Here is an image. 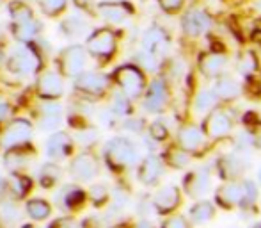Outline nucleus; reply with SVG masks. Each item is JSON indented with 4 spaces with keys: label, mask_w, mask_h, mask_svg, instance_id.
I'll return each instance as SVG.
<instances>
[{
    "label": "nucleus",
    "mask_w": 261,
    "mask_h": 228,
    "mask_svg": "<svg viewBox=\"0 0 261 228\" xmlns=\"http://www.w3.org/2000/svg\"><path fill=\"white\" fill-rule=\"evenodd\" d=\"M114 80L119 86L121 93L126 95L130 100H137L146 91V77L141 68L134 64L119 66L114 73Z\"/></svg>",
    "instance_id": "nucleus-1"
},
{
    "label": "nucleus",
    "mask_w": 261,
    "mask_h": 228,
    "mask_svg": "<svg viewBox=\"0 0 261 228\" xmlns=\"http://www.w3.org/2000/svg\"><path fill=\"white\" fill-rule=\"evenodd\" d=\"M105 159L114 170H124L137 161V150L134 143L124 138H114L105 146Z\"/></svg>",
    "instance_id": "nucleus-2"
},
{
    "label": "nucleus",
    "mask_w": 261,
    "mask_h": 228,
    "mask_svg": "<svg viewBox=\"0 0 261 228\" xmlns=\"http://www.w3.org/2000/svg\"><path fill=\"white\" fill-rule=\"evenodd\" d=\"M11 16H13V36L21 43L31 41L38 32L39 25L34 20V14L25 4L16 2L11 6Z\"/></svg>",
    "instance_id": "nucleus-3"
},
{
    "label": "nucleus",
    "mask_w": 261,
    "mask_h": 228,
    "mask_svg": "<svg viewBox=\"0 0 261 228\" xmlns=\"http://www.w3.org/2000/svg\"><path fill=\"white\" fill-rule=\"evenodd\" d=\"M39 56L34 49H31L29 45H20L13 50V54L7 59V68H9L11 73L14 75H31V73L38 72L39 68Z\"/></svg>",
    "instance_id": "nucleus-4"
},
{
    "label": "nucleus",
    "mask_w": 261,
    "mask_h": 228,
    "mask_svg": "<svg viewBox=\"0 0 261 228\" xmlns=\"http://www.w3.org/2000/svg\"><path fill=\"white\" fill-rule=\"evenodd\" d=\"M201 128L204 130L206 138L217 141V139L229 138L231 132H233V128H234V123H233V118H231L226 111H222V109H215V111L206 114V118H204Z\"/></svg>",
    "instance_id": "nucleus-5"
},
{
    "label": "nucleus",
    "mask_w": 261,
    "mask_h": 228,
    "mask_svg": "<svg viewBox=\"0 0 261 228\" xmlns=\"http://www.w3.org/2000/svg\"><path fill=\"white\" fill-rule=\"evenodd\" d=\"M87 52L94 57L110 59L116 52V34L110 29H98L87 39Z\"/></svg>",
    "instance_id": "nucleus-6"
},
{
    "label": "nucleus",
    "mask_w": 261,
    "mask_h": 228,
    "mask_svg": "<svg viewBox=\"0 0 261 228\" xmlns=\"http://www.w3.org/2000/svg\"><path fill=\"white\" fill-rule=\"evenodd\" d=\"M210 186H212V173L206 166L189 171L183 178V189L194 200L203 198L210 191Z\"/></svg>",
    "instance_id": "nucleus-7"
},
{
    "label": "nucleus",
    "mask_w": 261,
    "mask_h": 228,
    "mask_svg": "<svg viewBox=\"0 0 261 228\" xmlns=\"http://www.w3.org/2000/svg\"><path fill=\"white\" fill-rule=\"evenodd\" d=\"M87 62V50L80 45H71L61 54V70L68 77L82 75Z\"/></svg>",
    "instance_id": "nucleus-8"
},
{
    "label": "nucleus",
    "mask_w": 261,
    "mask_h": 228,
    "mask_svg": "<svg viewBox=\"0 0 261 228\" xmlns=\"http://www.w3.org/2000/svg\"><path fill=\"white\" fill-rule=\"evenodd\" d=\"M169 105V87L164 79H155L144 95V109L149 112H164Z\"/></svg>",
    "instance_id": "nucleus-9"
},
{
    "label": "nucleus",
    "mask_w": 261,
    "mask_h": 228,
    "mask_svg": "<svg viewBox=\"0 0 261 228\" xmlns=\"http://www.w3.org/2000/svg\"><path fill=\"white\" fill-rule=\"evenodd\" d=\"M153 209L156 211V214L160 216H169L181 205V191L176 186H164L155 193L153 196Z\"/></svg>",
    "instance_id": "nucleus-10"
},
{
    "label": "nucleus",
    "mask_w": 261,
    "mask_h": 228,
    "mask_svg": "<svg viewBox=\"0 0 261 228\" xmlns=\"http://www.w3.org/2000/svg\"><path fill=\"white\" fill-rule=\"evenodd\" d=\"M181 27L187 36L197 38V36H203L210 31L212 18L203 9H189L181 18Z\"/></svg>",
    "instance_id": "nucleus-11"
},
{
    "label": "nucleus",
    "mask_w": 261,
    "mask_h": 228,
    "mask_svg": "<svg viewBox=\"0 0 261 228\" xmlns=\"http://www.w3.org/2000/svg\"><path fill=\"white\" fill-rule=\"evenodd\" d=\"M32 138V125L27 120H13L2 135V145L6 148H18V146L29 143Z\"/></svg>",
    "instance_id": "nucleus-12"
},
{
    "label": "nucleus",
    "mask_w": 261,
    "mask_h": 228,
    "mask_svg": "<svg viewBox=\"0 0 261 228\" xmlns=\"http://www.w3.org/2000/svg\"><path fill=\"white\" fill-rule=\"evenodd\" d=\"M204 145H206V134L197 125L194 123L183 125L178 130V146H181L189 153L199 152Z\"/></svg>",
    "instance_id": "nucleus-13"
},
{
    "label": "nucleus",
    "mask_w": 261,
    "mask_h": 228,
    "mask_svg": "<svg viewBox=\"0 0 261 228\" xmlns=\"http://www.w3.org/2000/svg\"><path fill=\"white\" fill-rule=\"evenodd\" d=\"M215 201L222 209L240 207L244 201V186L242 182H226L215 191Z\"/></svg>",
    "instance_id": "nucleus-14"
},
{
    "label": "nucleus",
    "mask_w": 261,
    "mask_h": 228,
    "mask_svg": "<svg viewBox=\"0 0 261 228\" xmlns=\"http://www.w3.org/2000/svg\"><path fill=\"white\" fill-rule=\"evenodd\" d=\"M215 166H217L219 175L222 176L224 180L233 182V180L240 178V176L244 175L247 164H245V159L242 155H237V153H227V155H222L219 161H217Z\"/></svg>",
    "instance_id": "nucleus-15"
},
{
    "label": "nucleus",
    "mask_w": 261,
    "mask_h": 228,
    "mask_svg": "<svg viewBox=\"0 0 261 228\" xmlns=\"http://www.w3.org/2000/svg\"><path fill=\"white\" fill-rule=\"evenodd\" d=\"M69 170H71L73 178H76L79 182H89L98 175V161L91 153H82L75 157Z\"/></svg>",
    "instance_id": "nucleus-16"
},
{
    "label": "nucleus",
    "mask_w": 261,
    "mask_h": 228,
    "mask_svg": "<svg viewBox=\"0 0 261 228\" xmlns=\"http://www.w3.org/2000/svg\"><path fill=\"white\" fill-rule=\"evenodd\" d=\"M64 91V84L57 72H43L38 79V95L46 100H55Z\"/></svg>",
    "instance_id": "nucleus-17"
},
{
    "label": "nucleus",
    "mask_w": 261,
    "mask_h": 228,
    "mask_svg": "<svg viewBox=\"0 0 261 228\" xmlns=\"http://www.w3.org/2000/svg\"><path fill=\"white\" fill-rule=\"evenodd\" d=\"M75 86H76V89L84 91V93H87V95H101V93H105L107 87H109V77L103 75V73L86 72L76 77Z\"/></svg>",
    "instance_id": "nucleus-18"
},
{
    "label": "nucleus",
    "mask_w": 261,
    "mask_h": 228,
    "mask_svg": "<svg viewBox=\"0 0 261 228\" xmlns=\"http://www.w3.org/2000/svg\"><path fill=\"white\" fill-rule=\"evenodd\" d=\"M227 66V59L220 52H206L199 57V72L208 79H219L224 75V70Z\"/></svg>",
    "instance_id": "nucleus-19"
},
{
    "label": "nucleus",
    "mask_w": 261,
    "mask_h": 228,
    "mask_svg": "<svg viewBox=\"0 0 261 228\" xmlns=\"http://www.w3.org/2000/svg\"><path fill=\"white\" fill-rule=\"evenodd\" d=\"M164 175V163L158 155H148L139 166V180L144 186H156Z\"/></svg>",
    "instance_id": "nucleus-20"
},
{
    "label": "nucleus",
    "mask_w": 261,
    "mask_h": 228,
    "mask_svg": "<svg viewBox=\"0 0 261 228\" xmlns=\"http://www.w3.org/2000/svg\"><path fill=\"white\" fill-rule=\"evenodd\" d=\"M142 47L155 56H164L169 49V36L162 27H151L142 38Z\"/></svg>",
    "instance_id": "nucleus-21"
},
{
    "label": "nucleus",
    "mask_w": 261,
    "mask_h": 228,
    "mask_svg": "<svg viewBox=\"0 0 261 228\" xmlns=\"http://www.w3.org/2000/svg\"><path fill=\"white\" fill-rule=\"evenodd\" d=\"M212 91L215 93V97L219 98V102H233V100H237L242 93L240 84L227 75H220L219 79H215Z\"/></svg>",
    "instance_id": "nucleus-22"
},
{
    "label": "nucleus",
    "mask_w": 261,
    "mask_h": 228,
    "mask_svg": "<svg viewBox=\"0 0 261 228\" xmlns=\"http://www.w3.org/2000/svg\"><path fill=\"white\" fill-rule=\"evenodd\" d=\"M71 150V138L66 132H55L46 141V155L52 161H62Z\"/></svg>",
    "instance_id": "nucleus-23"
},
{
    "label": "nucleus",
    "mask_w": 261,
    "mask_h": 228,
    "mask_svg": "<svg viewBox=\"0 0 261 228\" xmlns=\"http://www.w3.org/2000/svg\"><path fill=\"white\" fill-rule=\"evenodd\" d=\"M98 13L110 24H121L132 14V7L124 2H101L98 6Z\"/></svg>",
    "instance_id": "nucleus-24"
},
{
    "label": "nucleus",
    "mask_w": 261,
    "mask_h": 228,
    "mask_svg": "<svg viewBox=\"0 0 261 228\" xmlns=\"http://www.w3.org/2000/svg\"><path fill=\"white\" fill-rule=\"evenodd\" d=\"M62 118V109L57 102H48L41 107V116H39V127L41 130H54L59 127Z\"/></svg>",
    "instance_id": "nucleus-25"
},
{
    "label": "nucleus",
    "mask_w": 261,
    "mask_h": 228,
    "mask_svg": "<svg viewBox=\"0 0 261 228\" xmlns=\"http://www.w3.org/2000/svg\"><path fill=\"white\" fill-rule=\"evenodd\" d=\"M189 218L194 225H206L215 218V207H213L212 201L208 200H199L197 203L192 205L189 212Z\"/></svg>",
    "instance_id": "nucleus-26"
},
{
    "label": "nucleus",
    "mask_w": 261,
    "mask_h": 228,
    "mask_svg": "<svg viewBox=\"0 0 261 228\" xmlns=\"http://www.w3.org/2000/svg\"><path fill=\"white\" fill-rule=\"evenodd\" d=\"M20 209L14 201L0 200V228H14L20 223Z\"/></svg>",
    "instance_id": "nucleus-27"
},
{
    "label": "nucleus",
    "mask_w": 261,
    "mask_h": 228,
    "mask_svg": "<svg viewBox=\"0 0 261 228\" xmlns=\"http://www.w3.org/2000/svg\"><path fill=\"white\" fill-rule=\"evenodd\" d=\"M217 102L219 98L215 97L212 89H201L199 93L196 95V100H194V107H196V112L199 114H210L212 111H215Z\"/></svg>",
    "instance_id": "nucleus-28"
},
{
    "label": "nucleus",
    "mask_w": 261,
    "mask_h": 228,
    "mask_svg": "<svg viewBox=\"0 0 261 228\" xmlns=\"http://www.w3.org/2000/svg\"><path fill=\"white\" fill-rule=\"evenodd\" d=\"M165 161L174 170H185L190 163V153L187 150H183L181 146H172L165 153Z\"/></svg>",
    "instance_id": "nucleus-29"
},
{
    "label": "nucleus",
    "mask_w": 261,
    "mask_h": 228,
    "mask_svg": "<svg viewBox=\"0 0 261 228\" xmlns=\"http://www.w3.org/2000/svg\"><path fill=\"white\" fill-rule=\"evenodd\" d=\"M258 68H259V61H258V57H256V54L251 52V50H247V52H244L240 57H238L237 70L242 73V75L251 77L252 73L258 72Z\"/></svg>",
    "instance_id": "nucleus-30"
},
{
    "label": "nucleus",
    "mask_w": 261,
    "mask_h": 228,
    "mask_svg": "<svg viewBox=\"0 0 261 228\" xmlns=\"http://www.w3.org/2000/svg\"><path fill=\"white\" fill-rule=\"evenodd\" d=\"M50 203H46L45 200H39V198H34V200L27 201V214L31 216L32 219H38V221H43L50 216Z\"/></svg>",
    "instance_id": "nucleus-31"
},
{
    "label": "nucleus",
    "mask_w": 261,
    "mask_h": 228,
    "mask_svg": "<svg viewBox=\"0 0 261 228\" xmlns=\"http://www.w3.org/2000/svg\"><path fill=\"white\" fill-rule=\"evenodd\" d=\"M61 178V168L54 163H48V164H43L41 166V171H39V184L43 187H52L55 186V182Z\"/></svg>",
    "instance_id": "nucleus-32"
},
{
    "label": "nucleus",
    "mask_w": 261,
    "mask_h": 228,
    "mask_svg": "<svg viewBox=\"0 0 261 228\" xmlns=\"http://www.w3.org/2000/svg\"><path fill=\"white\" fill-rule=\"evenodd\" d=\"M242 186H244V201H242L240 207L245 212L252 211L256 205V200H258V186L252 180H242Z\"/></svg>",
    "instance_id": "nucleus-33"
},
{
    "label": "nucleus",
    "mask_w": 261,
    "mask_h": 228,
    "mask_svg": "<svg viewBox=\"0 0 261 228\" xmlns=\"http://www.w3.org/2000/svg\"><path fill=\"white\" fill-rule=\"evenodd\" d=\"M84 191L76 189V187H66L61 194H59V200H64V207L66 209H73V207H79V205L84 203Z\"/></svg>",
    "instance_id": "nucleus-34"
},
{
    "label": "nucleus",
    "mask_w": 261,
    "mask_h": 228,
    "mask_svg": "<svg viewBox=\"0 0 261 228\" xmlns=\"http://www.w3.org/2000/svg\"><path fill=\"white\" fill-rule=\"evenodd\" d=\"M9 187L11 191L14 193V196L21 198L25 196V194L29 193V189H31V180L27 178L25 175H20V173H13L9 178Z\"/></svg>",
    "instance_id": "nucleus-35"
},
{
    "label": "nucleus",
    "mask_w": 261,
    "mask_h": 228,
    "mask_svg": "<svg viewBox=\"0 0 261 228\" xmlns=\"http://www.w3.org/2000/svg\"><path fill=\"white\" fill-rule=\"evenodd\" d=\"M110 111H112L114 116H130L132 112L130 98L124 93H116L112 104H110Z\"/></svg>",
    "instance_id": "nucleus-36"
},
{
    "label": "nucleus",
    "mask_w": 261,
    "mask_h": 228,
    "mask_svg": "<svg viewBox=\"0 0 261 228\" xmlns=\"http://www.w3.org/2000/svg\"><path fill=\"white\" fill-rule=\"evenodd\" d=\"M137 62L141 70H146V72H156L158 70V57L148 50H142L141 54H137Z\"/></svg>",
    "instance_id": "nucleus-37"
},
{
    "label": "nucleus",
    "mask_w": 261,
    "mask_h": 228,
    "mask_svg": "<svg viewBox=\"0 0 261 228\" xmlns=\"http://www.w3.org/2000/svg\"><path fill=\"white\" fill-rule=\"evenodd\" d=\"M84 27H86V24L82 21V18L79 16H71L68 18V20L62 24V31H64V34L68 36H79L84 32Z\"/></svg>",
    "instance_id": "nucleus-38"
},
{
    "label": "nucleus",
    "mask_w": 261,
    "mask_h": 228,
    "mask_svg": "<svg viewBox=\"0 0 261 228\" xmlns=\"http://www.w3.org/2000/svg\"><path fill=\"white\" fill-rule=\"evenodd\" d=\"M41 9L48 16H57L62 9L66 7V0H39Z\"/></svg>",
    "instance_id": "nucleus-39"
},
{
    "label": "nucleus",
    "mask_w": 261,
    "mask_h": 228,
    "mask_svg": "<svg viewBox=\"0 0 261 228\" xmlns=\"http://www.w3.org/2000/svg\"><path fill=\"white\" fill-rule=\"evenodd\" d=\"M149 135H151L155 141H165V139L169 138V128H167V125L164 123V121H160V120H156V121H153L151 125H149Z\"/></svg>",
    "instance_id": "nucleus-40"
},
{
    "label": "nucleus",
    "mask_w": 261,
    "mask_h": 228,
    "mask_svg": "<svg viewBox=\"0 0 261 228\" xmlns=\"http://www.w3.org/2000/svg\"><path fill=\"white\" fill-rule=\"evenodd\" d=\"M89 196L94 201V205H103L109 200V189H107L103 184H96V186L91 187Z\"/></svg>",
    "instance_id": "nucleus-41"
},
{
    "label": "nucleus",
    "mask_w": 261,
    "mask_h": 228,
    "mask_svg": "<svg viewBox=\"0 0 261 228\" xmlns=\"http://www.w3.org/2000/svg\"><path fill=\"white\" fill-rule=\"evenodd\" d=\"M25 163H27V159H23V155H20L18 152H11L9 155L6 157V166L13 173H16Z\"/></svg>",
    "instance_id": "nucleus-42"
},
{
    "label": "nucleus",
    "mask_w": 261,
    "mask_h": 228,
    "mask_svg": "<svg viewBox=\"0 0 261 228\" xmlns=\"http://www.w3.org/2000/svg\"><path fill=\"white\" fill-rule=\"evenodd\" d=\"M162 228H190V223L185 216H171L164 221Z\"/></svg>",
    "instance_id": "nucleus-43"
},
{
    "label": "nucleus",
    "mask_w": 261,
    "mask_h": 228,
    "mask_svg": "<svg viewBox=\"0 0 261 228\" xmlns=\"http://www.w3.org/2000/svg\"><path fill=\"white\" fill-rule=\"evenodd\" d=\"M76 139L80 141V145L89 146V145H93V143L98 139V132L94 130V128H82V132H79Z\"/></svg>",
    "instance_id": "nucleus-44"
},
{
    "label": "nucleus",
    "mask_w": 261,
    "mask_h": 228,
    "mask_svg": "<svg viewBox=\"0 0 261 228\" xmlns=\"http://www.w3.org/2000/svg\"><path fill=\"white\" fill-rule=\"evenodd\" d=\"M124 128L130 132H135V134H139V132H142V128H144V120H139V118H130V120L124 121Z\"/></svg>",
    "instance_id": "nucleus-45"
},
{
    "label": "nucleus",
    "mask_w": 261,
    "mask_h": 228,
    "mask_svg": "<svg viewBox=\"0 0 261 228\" xmlns=\"http://www.w3.org/2000/svg\"><path fill=\"white\" fill-rule=\"evenodd\" d=\"M50 228H79V223L71 218H59L50 225Z\"/></svg>",
    "instance_id": "nucleus-46"
},
{
    "label": "nucleus",
    "mask_w": 261,
    "mask_h": 228,
    "mask_svg": "<svg viewBox=\"0 0 261 228\" xmlns=\"http://www.w3.org/2000/svg\"><path fill=\"white\" fill-rule=\"evenodd\" d=\"M160 6L167 13H174V11H178L183 6V0H160Z\"/></svg>",
    "instance_id": "nucleus-47"
},
{
    "label": "nucleus",
    "mask_w": 261,
    "mask_h": 228,
    "mask_svg": "<svg viewBox=\"0 0 261 228\" xmlns=\"http://www.w3.org/2000/svg\"><path fill=\"white\" fill-rule=\"evenodd\" d=\"M128 203V194H124L121 189L116 191V194H114V205H116L117 209L124 207V205Z\"/></svg>",
    "instance_id": "nucleus-48"
},
{
    "label": "nucleus",
    "mask_w": 261,
    "mask_h": 228,
    "mask_svg": "<svg viewBox=\"0 0 261 228\" xmlns=\"http://www.w3.org/2000/svg\"><path fill=\"white\" fill-rule=\"evenodd\" d=\"M11 116V105L6 104V102H0V121L7 120Z\"/></svg>",
    "instance_id": "nucleus-49"
},
{
    "label": "nucleus",
    "mask_w": 261,
    "mask_h": 228,
    "mask_svg": "<svg viewBox=\"0 0 261 228\" xmlns=\"http://www.w3.org/2000/svg\"><path fill=\"white\" fill-rule=\"evenodd\" d=\"M11 187H9V182L7 180H4L2 176H0V200H2L4 196L7 194V191H9Z\"/></svg>",
    "instance_id": "nucleus-50"
},
{
    "label": "nucleus",
    "mask_w": 261,
    "mask_h": 228,
    "mask_svg": "<svg viewBox=\"0 0 261 228\" xmlns=\"http://www.w3.org/2000/svg\"><path fill=\"white\" fill-rule=\"evenodd\" d=\"M135 228H155V225H153L151 221H148V219H142V221L137 223V226Z\"/></svg>",
    "instance_id": "nucleus-51"
},
{
    "label": "nucleus",
    "mask_w": 261,
    "mask_h": 228,
    "mask_svg": "<svg viewBox=\"0 0 261 228\" xmlns=\"http://www.w3.org/2000/svg\"><path fill=\"white\" fill-rule=\"evenodd\" d=\"M75 4L79 7H82V9H87V7H89V4H91V0H75Z\"/></svg>",
    "instance_id": "nucleus-52"
},
{
    "label": "nucleus",
    "mask_w": 261,
    "mask_h": 228,
    "mask_svg": "<svg viewBox=\"0 0 261 228\" xmlns=\"http://www.w3.org/2000/svg\"><path fill=\"white\" fill-rule=\"evenodd\" d=\"M252 39H254V41L258 43V45H261V29H259V31H256L254 34H252Z\"/></svg>",
    "instance_id": "nucleus-53"
},
{
    "label": "nucleus",
    "mask_w": 261,
    "mask_h": 228,
    "mask_svg": "<svg viewBox=\"0 0 261 228\" xmlns=\"http://www.w3.org/2000/svg\"><path fill=\"white\" fill-rule=\"evenodd\" d=\"M251 228H261V223H254V225H252Z\"/></svg>",
    "instance_id": "nucleus-54"
},
{
    "label": "nucleus",
    "mask_w": 261,
    "mask_h": 228,
    "mask_svg": "<svg viewBox=\"0 0 261 228\" xmlns=\"http://www.w3.org/2000/svg\"><path fill=\"white\" fill-rule=\"evenodd\" d=\"M258 182L261 184V168H259V171H258Z\"/></svg>",
    "instance_id": "nucleus-55"
},
{
    "label": "nucleus",
    "mask_w": 261,
    "mask_h": 228,
    "mask_svg": "<svg viewBox=\"0 0 261 228\" xmlns=\"http://www.w3.org/2000/svg\"><path fill=\"white\" fill-rule=\"evenodd\" d=\"M25 228H34V226H25Z\"/></svg>",
    "instance_id": "nucleus-56"
},
{
    "label": "nucleus",
    "mask_w": 261,
    "mask_h": 228,
    "mask_svg": "<svg viewBox=\"0 0 261 228\" xmlns=\"http://www.w3.org/2000/svg\"><path fill=\"white\" fill-rule=\"evenodd\" d=\"M229 228H238V226H229Z\"/></svg>",
    "instance_id": "nucleus-57"
}]
</instances>
